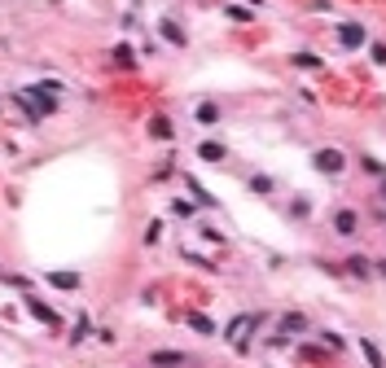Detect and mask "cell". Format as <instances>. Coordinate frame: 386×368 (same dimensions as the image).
Instances as JSON below:
<instances>
[{"instance_id":"1","label":"cell","mask_w":386,"mask_h":368,"mask_svg":"<svg viewBox=\"0 0 386 368\" xmlns=\"http://www.w3.org/2000/svg\"><path fill=\"white\" fill-rule=\"evenodd\" d=\"M312 167L321 176H343L347 171V154H343V149H333V145H325V149H316V154H312Z\"/></svg>"},{"instance_id":"2","label":"cell","mask_w":386,"mask_h":368,"mask_svg":"<svg viewBox=\"0 0 386 368\" xmlns=\"http://www.w3.org/2000/svg\"><path fill=\"white\" fill-rule=\"evenodd\" d=\"M329 228L338 232V237H360V215L351 211V206H333V215H329Z\"/></svg>"},{"instance_id":"3","label":"cell","mask_w":386,"mask_h":368,"mask_svg":"<svg viewBox=\"0 0 386 368\" xmlns=\"http://www.w3.org/2000/svg\"><path fill=\"white\" fill-rule=\"evenodd\" d=\"M338 272L356 276V281H373V276H378V267H373V259H368V255H351V259H343Z\"/></svg>"},{"instance_id":"4","label":"cell","mask_w":386,"mask_h":368,"mask_svg":"<svg viewBox=\"0 0 386 368\" xmlns=\"http://www.w3.org/2000/svg\"><path fill=\"white\" fill-rule=\"evenodd\" d=\"M277 333H285V338H298V333H303V338H308V333H312V320H308L303 311H285L281 325H277Z\"/></svg>"},{"instance_id":"5","label":"cell","mask_w":386,"mask_h":368,"mask_svg":"<svg viewBox=\"0 0 386 368\" xmlns=\"http://www.w3.org/2000/svg\"><path fill=\"white\" fill-rule=\"evenodd\" d=\"M368 40V31H364V22H338V48H360Z\"/></svg>"},{"instance_id":"6","label":"cell","mask_w":386,"mask_h":368,"mask_svg":"<svg viewBox=\"0 0 386 368\" xmlns=\"http://www.w3.org/2000/svg\"><path fill=\"white\" fill-rule=\"evenodd\" d=\"M149 364H154V368H184L189 360H184L180 351H154V355H149Z\"/></svg>"},{"instance_id":"7","label":"cell","mask_w":386,"mask_h":368,"mask_svg":"<svg viewBox=\"0 0 386 368\" xmlns=\"http://www.w3.org/2000/svg\"><path fill=\"white\" fill-rule=\"evenodd\" d=\"M198 158H202V162H224L228 149H224L220 141H202V145H198Z\"/></svg>"},{"instance_id":"8","label":"cell","mask_w":386,"mask_h":368,"mask_svg":"<svg viewBox=\"0 0 386 368\" xmlns=\"http://www.w3.org/2000/svg\"><path fill=\"white\" fill-rule=\"evenodd\" d=\"M193 119L202 123V127H215V123H220V106H215V101H202V106H193Z\"/></svg>"},{"instance_id":"9","label":"cell","mask_w":386,"mask_h":368,"mask_svg":"<svg viewBox=\"0 0 386 368\" xmlns=\"http://www.w3.org/2000/svg\"><path fill=\"white\" fill-rule=\"evenodd\" d=\"M246 189H250V193H259V197H273V193H277V180H273V176H250V180H246Z\"/></svg>"},{"instance_id":"10","label":"cell","mask_w":386,"mask_h":368,"mask_svg":"<svg viewBox=\"0 0 386 368\" xmlns=\"http://www.w3.org/2000/svg\"><path fill=\"white\" fill-rule=\"evenodd\" d=\"M298 360H308V364H325V360H329V346H325V342H321V346L303 342V346H298Z\"/></svg>"},{"instance_id":"11","label":"cell","mask_w":386,"mask_h":368,"mask_svg":"<svg viewBox=\"0 0 386 368\" xmlns=\"http://www.w3.org/2000/svg\"><path fill=\"white\" fill-rule=\"evenodd\" d=\"M149 136H154V141H172L176 136L172 119H163V114H158V119H149Z\"/></svg>"},{"instance_id":"12","label":"cell","mask_w":386,"mask_h":368,"mask_svg":"<svg viewBox=\"0 0 386 368\" xmlns=\"http://www.w3.org/2000/svg\"><path fill=\"white\" fill-rule=\"evenodd\" d=\"M27 307H31V316H36V320H44V325H62V320H57V311H53V307H44L40 298H27Z\"/></svg>"},{"instance_id":"13","label":"cell","mask_w":386,"mask_h":368,"mask_svg":"<svg viewBox=\"0 0 386 368\" xmlns=\"http://www.w3.org/2000/svg\"><path fill=\"white\" fill-rule=\"evenodd\" d=\"M48 285H57V290H79V272H48Z\"/></svg>"},{"instance_id":"14","label":"cell","mask_w":386,"mask_h":368,"mask_svg":"<svg viewBox=\"0 0 386 368\" xmlns=\"http://www.w3.org/2000/svg\"><path fill=\"white\" fill-rule=\"evenodd\" d=\"M158 31H163V36H167V40H172V44H180V48H184V44H189V36H184V31H180V27H176L172 18H167V22H163Z\"/></svg>"},{"instance_id":"15","label":"cell","mask_w":386,"mask_h":368,"mask_svg":"<svg viewBox=\"0 0 386 368\" xmlns=\"http://www.w3.org/2000/svg\"><path fill=\"white\" fill-rule=\"evenodd\" d=\"M360 351H364V360L373 364V368H386V364H382V351H378V342H373V338H364V342H360Z\"/></svg>"},{"instance_id":"16","label":"cell","mask_w":386,"mask_h":368,"mask_svg":"<svg viewBox=\"0 0 386 368\" xmlns=\"http://www.w3.org/2000/svg\"><path fill=\"white\" fill-rule=\"evenodd\" d=\"M189 329H193V333H202V338H211V333H215V325L207 320V316H198V311L189 316Z\"/></svg>"},{"instance_id":"17","label":"cell","mask_w":386,"mask_h":368,"mask_svg":"<svg viewBox=\"0 0 386 368\" xmlns=\"http://www.w3.org/2000/svg\"><path fill=\"white\" fill-rule=\"evenodd\" d=\"M368 57L373 66H386V40H368Z\"/></svg>"},{"instance_id":"18","label":"cell","mask_w":386,"mask_h":368,"mask_svg":"<svg viewBox=\"0 0 386 368\" xmlns=\"http://www.w3.org/2000/svg\"><path fill=\"white\" fill-rule=\"evenodd\" d=\"M312 215V202L308 197H298V202H290V220H308Z\"/></svg>"},{"instance_id":"19","label":"cell","mask_w":386,"mask_h":368,"mask_svg":"<svg viewBox=\"0 0 386 368\" xmlns=\"http://www.w3.org/2000/svg\"><path fill=\"white\" fill-rule=\"evenodd\" d=\"M360 171H364V176H373V180H378V176L386 171V167H382L378 158H360Z\"/></svg>"},{"instance_id":"20","label":"cell","mask_w":386,"mask_h":368,"mask_svg":"<svg viewBox=\"0 0 386 368\" xmlns=\"http://www.w3.org/2000/svg\"><path fill=\"white\" fill-rule=\"evenodd\" d=\"M321 342H325L329 351H343V346H347V342H343V338H338V333H333V329H325V333H321Z\"/></svg>"},{"instance_id":"21","label":"cell","mask_w":386,"mask_h":368,"mask_svg":"<svg viewBox=\"0 0 386 368\" xmlns=\"http://www.w3.org/2000/svg\"><path fill=\"white\" fill-rule=\"evenodd\" d=\"M224 13H228V18H233V22H250V9H242V5H228Z\"/></svg>"},{"instance_id":"22","label":"cell","mask_w":386,"mask_h":368,"mask_svg":"<svg viewBox=\"0 0 386 368\" xmlns=\"http://www.w3.org/2000/svg\"><path fill=\"white\" fill-rule=\"evenodd\" d=\"M294 66H308V71H316V66H321V57H316V53H298Z\"/></svg>"},{"instance_id":"23","label":"cell","mask_w":386,"mask_h":368,"mask_svg":"<svg viewBox=\"0 0 386 368\" xmlns=\"http://www.w3.org/2000/svg\"><path fill=\"white\" fill-rule=\"evenodd\" d=\"M373 197H378V206H386V171H382L378 184H373Z\"/></svg>"},{"instance_id":"24","label":"cell","mask_w":386,"mask_h":368,"mask_svg":"<svg viewBox=\"0 0 386 368\" xmlns=\"http://www.w3.org/2000/svg\"><path fill=\"white\" fill-rule=\"evenodd\" d=\"M373 267H378V276H382V281H386V259H378V263H373Z\"/></svg>"},{"instance_id":"25","label":"cell","mask_w":386,"mask_h":368,"mask_svg":"<svg viewBox=\"0 0 386 368\" xmlns=\"http://www.w3.org/2000/svg\"><path fill=\"white\" fill-rule=\"evenodd\" d=\"M246 5H263V0H246Z\"/></svg>"}]
</instances>
